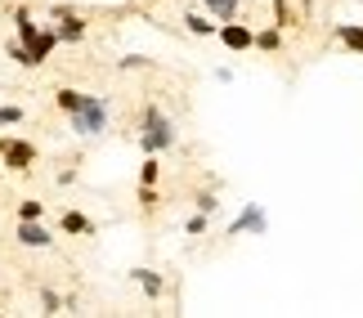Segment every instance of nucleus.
Returning a JSON list of instances; mask_svg holds the SVG:
<instances>
[{
    "instance_id": "nucleus-1",
    "label": "nucleus",
    "mask_w": 363,
    "mask_h": 318,
    "mask_svg": "<svg viewBox=\"0 0 363 318\" xmlns=\"http://www.w3.org/2000/svg\"><path fill=\"white\" fill-rule=\"evenodd\" d=\"M139 148L144 153H152V157H162V153H171V148L179 144V130H175V121H171V113L166 108H157V103H144V113H139Z\"/></svg>"
},
{
    "instance_id": "nucleus-2",
    "label": "nucleus",
    "mask_w": 363,
    "mask_h": 318,
    "mask_svg": "<svg viewBox=\"0 0 363 318\" xmlns=\"http://www.w3.org/2000/svg\"><path fill=\"white\" fill-rule=\"evenodd\" d=\"M67 130H72L77 140H104V135L113 130V99H108V94H90L77 113H67Z\"/></svg>"
},
{
    "instance_id": "nucleus-3",
    "label": "nucleus",
    "mask_w": 363,
    "mask_h": 318,
    "mask_svg": "<svg viewBox=\"0 0 363 318\" xmlns=\"http://www.w3.org/2000/svg\"><path fill=\"white\" fill-rule=\"evenodd\" d=\"M36 144L32 140H18V135H0V166L5 171H13V175H27L36 166Z\"/></svg>"
},
{
    "instance_id": "nucleus-4",
    "label": "nucleus",
    "mask_w": 363,
    "mask_h": 318,
    "mask_svg": "<svg viewBox=\"0 0 363 318\" xmlns=\"http://www.w3.org/2000/svg\"><path fill=\"white\" fill-rule=\"evenodd\" d=\"M269 233V215H264L260 202H242V211L229 220L225 238H264Z\"/></svg>"
},
{
    "instance_id": "nucleus-5",
    "label": "nucleus",
    "mask_w": 363,
    "mask_h": 318,
    "mask_svg": "<svg viewBox=\"0 0 363 318\" xmlns=\"http://www.w3.org/2000/svg\"><path fill=\"white\" fill-rule=\"evenodd\" d=\"M13 242L23 251H50L54 246V229L45 220H13Z\"/></svg>"
},
{
    "instance_id": "nucleus-6",
    "label": "nucleus",
    "mask_w": 363,
    "mask_h": 318,
    "mask_svg": "<svg viewBox=\"0 0 363 318\" xmlns=\"http://www.w3.org/2000/svg\"><path fill=\"white\" fill-rule=\"evenodd\" d=\"M220 45L225 50H233V54H247V50H256V32H251L247 23H238V18H229V23H220Z\"/></svg>"
},
{
    "instance_id": "nucleus-7",
    "label": "nucleus",
    "mask_w": 363,
    "mask_h": 318,
    "mask_svg": "<svg viewBox=\"0 0 363 318\" xmlns=\"http://www.w3.org/2000/svg\"><path fill=\"white\" fill-rule=\"evenodd\" d=\"M54 32H59V40L63 45H86V32H90V23H86V13H67V18H59L54 23Z\"/></svg>"
},
{
    "instance_id": "nucleus-8",
    "label": "nucleus",
    "mask_w": 363,
    "mask_h": 318,
    "mask_svg": "<svg viewBox=\"0 0 363 318\" xmlns=\"http://www.w3.org/2000/svg\"><path fill=\"white\" fill-rule=\"evenodd\" d=\"M59 233H63V238H94L99 225H94L90 215H81V211H63L59 215Z\"/></svg>"
},
{
    "instance_id": "nucleus-9",
    "label": "nucleus",
    "mask_w": 363,
    "mask_h": 318,
    "mask_svg": "<svg viewBox=\"0 0 363 318\" xmlns=\"http://www.w3.org/2000/svg\"><path fill=\"white\" fill-rule=\"evenodd\" d=\"M59 45H63V40H59V32H54V23H50V27H40V32L27 40V50H32V59H36V63H50V54L59 50Z\"/></svg>"
},
{
    "instance_id": "nucleus-10",
    "label": "nucleus",
    "mask_w": 363,
    "mask_h": 318,
    "mask_svg": "<svg viewBox=\"0 0 363 318\" xmlns=\"http://www.w3.org/2000/svg\"><path fill=\"white\" fill-rule=\"evenodd\" d=\"M130 278H135V287H139L148 300H162V296H166V278H162L157 269H130Z\"/></svg>"
},
{
    "instance_id": "nucleus-11",
    "label": "nucleus",
    "mask_w": 363,
    "mask_h": 318,
    "mask_svg": "<svg viewBox=\"0 0 363 318\" xmlns=\"http://www.w3.org/2000/svg\"><path fill=\"white\" fill-rule=\"evenodd\" d=\"M179 23H184V32H189V36H216V32H220V23L211 18V13H198V9H189Z\"/></svg>"
},
{
    "instance_id": "nucleus-12",
    "label": "nucleus",
    "mask_w": 363,
    "mask_h": 318,
    "mask_svg": "<svg viewBox=\"0 0 363 318\" xmlns=\"http://www.w3.org/2000/svg\"><path fill=\"white\" fill-rule=\"evenodd\" d=\"M36 32H40V23L32 18V9H27V5H18V9H13V36H18L23 45H27V40H32Z\"/></svg>"
},
{
    "instance_id": "nucleus-13",
    "label": "nucleus",
    "mask_w": 363,
    "mask_h": 318,
    "mask_svg": "<svg viewBox=\"0 0 363 318\" xmlns=\"http://www.w3.org/2000/svg\"><path fill=\"white\" fill-rule=\"evenodd\" d=\"M202 9L211 13L216 23H229V18H238V13H242V0H202Z\"/></svg>"
},
{
    "instance_id": "nucleus-14",
    "label": "nucleus",
    "mask_w": 363,
    "mask_h": 318,
    "mask_svg": "<svg viewBox=\"0 0 363 318\" xmlns=\"http://www.w3.org/2000/svg\"><path fill=\"white\" fill-rule=\"evenodd\" d=\"M86 99H90V94L77 90V86H59V90H54V103H59V113H77Z\"/></svg>"
},
{
    "instance_id": "nucleus-15",
    "label": "nucleus",
    "mask_w": 363,
    "mask_h": 318,
    "mask_svg": "<svg viewBox=\"0 0 363 318\" xmlns=\"http://www.w3.org/2000/svg\"><path fill=\"white\" fill-rule=\"evenodd\" d=\"M337 40H341L345 50L363 54V23H337Z\"/></svg>"
},
{
    "instance_id": "nucleus-16",
    "label": "nucleus",
    "mask_w": 363,
    "mask_h": 318,
    "mask_svg": "<svg viewBox=\"0 0 363 318\" xmlns=\"http://www.w3.org/2000/svg\"><path fill=\"white\" fill-rule=\"evenodd\" d=\"M256 50L260 54H278V50H283V27H260V32H256Z\"/></svg>"
},
{
    "instance_id": "nucleus-17",
    "label": "nucleus",
    "mask_w": 363,
    "mask_h": 318,
    "mask_svg": "<svg viewBox=\"0 0 363 318\" xmlns=\"http://www.w3.org/2000/svg\"><path fill=\"white\" fill-rule=\"evenodd\" d=\"M5 54H9V59L18 63V67H40V63L32 59V50H27V45H23L18 36H9V40H5Z\"/></svg>"
},
{
    "instance_id": "nucleus-18",
    "label": "nucleus",
    "mask_w": 363,
    "mask_h": 318,
    "mask_svg": "<svg viewBox=\"0 0 363 318\" xmlns=\"http://www.w3.org/2000/svg\"><path fill=\"white\" fill-rule=\"evenodd\" d=\"M13 220H45V202H40V198H23L18 211H13Z\"/></svg>"
},
{
    "instance_id": "nucleus-19",
    "label": "nucleus",
    "mask_w": 363,
    "mask_h": 318,
    "mask_svg": "<svg viewBox=\"0 0 363 318\" xmlns=\"http://www.w3.org/2000/svg\"><path fill=\"white\" fill-rule=\"evenodd\" d=\"M193 211H202V215H216L220 211V198L211 188H202V193H193Z\"/></svg>"
},
{
    "instance_id": "nucleus-20",
    "label": "nucleus",
    "mask_w": 363,
    "mask_h": 318,
    "mask_svg": "<svg viewBox=\"0 0 363 318\" xmlns=\"http://www.w3.org/2000/svg\"><path fill=\"white\" fill-rule=\"evenodd\" d=\"M162 179V161L152 157V153H144V166H139V184H157Z\"/></svg>"
},
{
    "instance_id": "nucleus-21",
    "label": "nucleus",
    "mask_w": 363,
    "mask_h": 318,
    "mask_svg": "<svg viewBox=\"0 0 363 318\" xmlns=\"http://www.w3.org/2000/svg\"><path fill=\"white\" fill-rule=\"evenodd\" d=\"M23 121H27V113L18 103H0V130H5V126H23Z\"/></svg>"
},
{
    "instance_id": "nucleus-22",
    "label": "nucleus",
    "mask_w": 363,
    "mask_h": 318,
    "mask_svg": "<svg viewBox=\"0 0 363 318\" xmlns=\"http://www.w3.org/2000/svg\"><path fill=\"white\" fill-rule=\"evenodd\" d=\"M206 225H211V215H202V211H193V215L184 220V233H189V238H202V233H206Z\"/></svg>"
},
{
    "instance_id": "nucleus-23",
    "label": "nucleus",
    "mask_w": 363,
    "mask_h": 318,
    "mask_svg": "<svg viewBox=\"0 0 363 318\" xmlns=\"http://www.w3.org/2000/svg\"><path fill=\"white\" fill-rule=\"evenodd\" d=\"M40 310H45V314H63V296L50 292V287H40Z\"/></svg>"
},
{
    "instance_id": "nucleus-24",
    "label": "nucleus",
    "mask_w": 363,
    "mask_h": 318,
    "mask_svg": "<svg viewBox=\"0 0 363 318\" xmlns=\"http://www.w3.org/2000/svg\"><path fill=\"white\" fill-rule=\"evenodd\" d=\"M269 5H274V23L278 27H291V23H296V13H291L287 0H269Z\"/></svg>"
},
{
    "instance_id": "nucleus-25",
    "label": "nucleus",
    "mask_w": 363,
    "mask_h": 318,
    "mask_svg": "<svg viewBox=\"0 0 363 318\" xmlns=\"http://www.w3.org/2000/svg\"><path fill=\"white\" fill-rule=\"evenodd\" d=\"M162 202V193H157V184H139V206L144 211H152V206Z\"/></svg>"
},
{
    "instance_id": "nucleus-26",
    "label": "nucleus",
    "mask_w": 363,
    "mask_h": 318,
    "mask_svg": "<svg viewBox=\"0 0 363 318\" xmlns=\"http://www.w3.org/2000/svg\"><path fill=\"white\" fill-rule=\"evenodd\" d=\"M152 59H144V54H125V59H117V72H139V67H148Z\"/></svg>"
},
{
    "instance_id": "nucleus-27",
    "label": "nucleus",
    "mask_w": 363,
    "mask_h": 318,
    "mask_svg": "<svg viewBox=\"0 0 363 318\" xmlns=\"http://www.w3.org/2000/svg\"><path fill=\"white\" fill-rule=\"evenodd\" d=\"M67 13H77V5H50V23H59V18H67Z\"/></svg>"
},
{
    "instance_id": "nucleus-28",
    "label": "nucleus",
    "mask_w": 363,
    "mask_h": 318,
    "mask_svg": "<svg viewBox=\"0 0 363 318\" xmlns=\"http://www.w3.org/2000/svg\"><path fill=\"white\" fill-rule=\"evenodd\" d=\"M216 81L220 86H233V67H216Z\"/></svg>"
},
{
    "instance_id": "nucleus-29",
    "label": "nucleus",
    "mask_w": 363,
    "mask_h": 318,
    "mask_svg": "<svg viewBox=\"0 0 363 318\" xmlns=\"http://www.w3.org/2000/svg\"><path fill=\"white\" fill-rule=\"evenodd\" d=\"M242 5H251V0H242Z\"/></svg>"
}]
</instances>
